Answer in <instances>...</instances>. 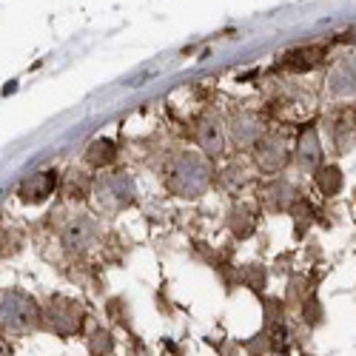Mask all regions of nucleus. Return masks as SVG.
<instances>
[{"mask_svg":"<svg viewBox=\"0 0 356 356\" xmlns=\"http://www.w3.org/2000/svg\"><path fill=\"white\" fill-rule=\"evenodd\" d=\"M165 171H168V188L180 197H197L209 186V165L191 152L174 154Z\"/></svg>","mask_w":356,"mask_h":356,"instance_id":"obj_3","label":"nucleus"},{"mask_svg":"<svg viewBox=\"0 0 356 356\" xmlns=\"http://www.w3.org/2000/svg\"><path fill=\"white\" fill-rule=\"evenodd\" d=\"M325 57H328V46L325 43L296 46V49H288L285 54H280V66L293 74H305V72H314L316 66H322Z\"/></svg>","mask_w":356,"mask_h":356,"instance_id":"obj_4","label":"nucleus"},{"mask_svg":"<svg viewBox=\"0 0 356 356\" xmlns=\"http://www.w3.org/2000/svg\"><path fill=\"white\" fill-rule=\"evenodd\" d=\"M296 152H300V165L305 171H316L319 168V163H322V145H319V137H316L314 126H308L300 134V145H296Z\"/></svg>","mask_w":356,"mask_h":356,"instance_id":"obj_8","label":"nucleus"},{"mask_svg":"<svg viewBox=\"0 0 356 356\" xmlns=\"http://www.w3.org/2000/svg\"><path fill=\"white\" fill-rule=\"evenodd\" d=\"M342 171L339 165H319L316 168V188L325 194V197H334L342 191Z\"/></svg>","mask_w":356,"mask_h":356,"instance_id":"obj_12","label":"nucleus"},{"mask_svg":"<svg viewBox=\"0 0 356 356\" xmlns=\"http://www.w3.org/2000/svg\"><path fill=\"white\" fill-rule=\"evenodd\" d=\"M43 308V331H51L60 339H72V337H86V308L83 302L72 300L63 293H51Z\"/></svg>","mask_w":356,"mask_h":356,"instance_id":"obj_2","label":"nucleus"},{"mask_svg":"<svg viewBox=\"0 0 356 356\" xmlns=\"http://www.w3.org/2000/svg\"><path fill=\"white\" fill-rule=\"evenodd\" d=\"M106 311H108V319L123 325L126 331H131V311H129V302L120 300V296H114V300L106 302Z\"/></svg>","mask_w":356,"mask_h":356,"instance_id":"obj_19","label":"nucleus"},{"mask_svg":"<svg viewBox=\"0 0 356 356\" xmlns=\"http://www.w3.org/2000/svg\"><path fill=\"white\" fill-rule=\"evenodd\" d=\"M88 188H92V177L83 174V171H72L66 186H63V194L69 200H86L88 197Z\"/></svg>","mask_w":356,"mask_h":356,"instance_id":"obj_17","label":"nucleus"},{"mask_svg":"<svg viewBox=\"0 0 356 356\" xmlns=\"http://www.w3.org/2000/svg\"><path fill=\"white\" fill-rule=\"evenodd\" d=\"M114 160H117V145H114L111 140H106V137L95 140L92 145L86 148V163L92 165V168H106V165H111Z\"/></svg>","mask_w":356,"mask_h":356,"instance_id":"obj_10","label":"nucleus"},{"mask_svg":"<svg viewBox=\"0 0 356 356\" xmlns=\"http://www.w3.org/2000/svg\"><path fill=\"white\" fill-rule=\"evenodd\" d=\"M54 188H57V171H40V174H32V180H26L20 186V200L38 205V202L49 200L54 194Z\"/></svg>","mask_w":356,"mask_h":356,"instance_id":"obj_6","label":"nucleus"},{"mask_svg":"<svg viewBox=\"0 0 356 356\" xmlns=\"http://www.w3.org/2000/svg\"><path fill=\"white\" fill-rule=\"evenodd\" d=\"M245 348L248 356H268V339H265V334H254L251 339L240 342Z\"/></svg>","mask_w":356,"mask_h":356,"instance_id":"obj_20","label":"nucleus"},{"mask_svg":"<svg viewBox=\"0 0 356 356\" xmlns=\"http://www.w3.org/2000/svg\"><path fill=\"white\" fill-rule=\"evenodd\" d=\"M0 356H15V350H12V348H9L3 339H0Z\"/></svg>","mask_w":356,"mask_h":356,"instance_id":"obj_21","label":"nucleus"},{"mask_svg":"<svg viewBox=\"0 0 356 356\" xmlns=\"http://www.w3.org/2000/svg\"><path fill=\"white\" fill-rule=\"evenodd\" d=\"M86 350H88V356H114L117 337L106 325H95V328L86 334Z\"/></svg>","mask_w":356,"mask_h":356,"instance_id":"obj_9","label":"nucleus"},{"mask_svg":"<svg viewBox=\"0 0 356 356\" xmlns=\"http://www.w3.org/2000/svg\"><path fill=\"white\" fill-rule=\"evenodd\" d=\"M236 280H240L245 288H251L257 296H262L265 293V288H268V274H265V268L262 265H243L240 268V274H236Z\"/></svg>","mask_w":356,"mask_h":356,"instance_id":"obj_14","label":"nucleus"},{"mask_svg":"<svg viewBox=\"0 0 356 356\" xmlns=\"http://www.w3.org/2000/svg\"><path fill=\"white\" fill-rule=\"evenodd\" d=\"M262 319H265V325L285 322V300H282V296L262 293Z\"/></svg>","mask_w":356,"mask_h":356,"instance_id":"obj_18","label":"nucleus"},{"mask_svg":"<svg viewBox=\"0 0 356 356\" xmlns=\"http://www.w3.org/2000/svg\"><path fill=\"white\" fill-rule=\"evenodd\" d=\"M234 143L236 145H248V143H257L259 140V134H262V129H259V123H257V117L254 114H240L234 120Z\"/></svg>","mask_w":356,"mask_h":356,"instance_id":"obj_11","label":"nucleus"},{"mask_svg":"<svg viewBox=\"0 0 356 356\" xmlns=\"http://www.w3.org/2000/svg\"><path fill=\"white\" fill-rule=\"evenodd\" d=\"M288 163V148L277 134L268 137H259L257 140V165L268 174H277L280 168H285Z\"/></svg>","mask_w":356,"mask_h":356,"instance_id":"obj_5","label":"nucleus"},{"mask_svg":"<svg viewBox=\"0 0 356 356\" xmlns=\"http://www.w3.org/2000/svg\"><path fill=\"white\" fill-rule=\"evenodd\" d=\"M95 240H97V225L88 217H74L63 231V243L74 251H86Z\"/></svg>","mask_w":356,"mask_h":356,"instance_id":"obj_7","label":"nucleus"},{"mask_svg":"<svg viewBox=\"0 0 356 356\" xmlns=\"http://www.w3.org/2000/svg\"><path fill=\"white\" fill-rule=\"evenodd\" d=\"M228 225H231V231H234L236 236H240V240L251 236V234H254V228H257L254 214H251L248 205H236V209L231 211V217H228Z\"/></svg>","mask_w":356,"mask_h":356,"instance_id":"obj_15","label":"nucleus"},{"mask_svg":"<svg viewBox=\"0 0 356 356\" xmlns=\"http://www.w3.org/2000/svg\"><path fill=\"white\" fill-rule=\"evenodd\" d=\"M300 316H302V322L308 325V328H319V325L325 322V308H322V300L316 293H308L300 302Z\"/></svg>","mask_w":356,"mask_h":356,"instance_id":"obj_16","label":"nucleus"},{"mask_svg":"<svg viewBox=\"0 0 356 356\" xmlns=\"http://www.w3.org/2000/svg\"><path fill=\"white\" fill-rule=\"evenodd\" d=\"M197 140L205 154H211V157L222 154V129L217 123H202V129L197 131Z\"/></svg>","mask_w":356,"mask_h":356,"instance_id":"obj_13","label":"nucleus"},{"mask_svg":"<svg viewBox=\"0 0 356 356\" xmlns=\"http://www.w3.org/2000/svg\"><path fill=\"white\" fill-rule=\"evenodd\" d=\"M0 331L9 337H32L43 331V308L20 288L0 293Z\"/></svg>","mask_w":356,"mask_h":356,"instance_id":"obj_1","label":"nucleus"}]
</instances>
